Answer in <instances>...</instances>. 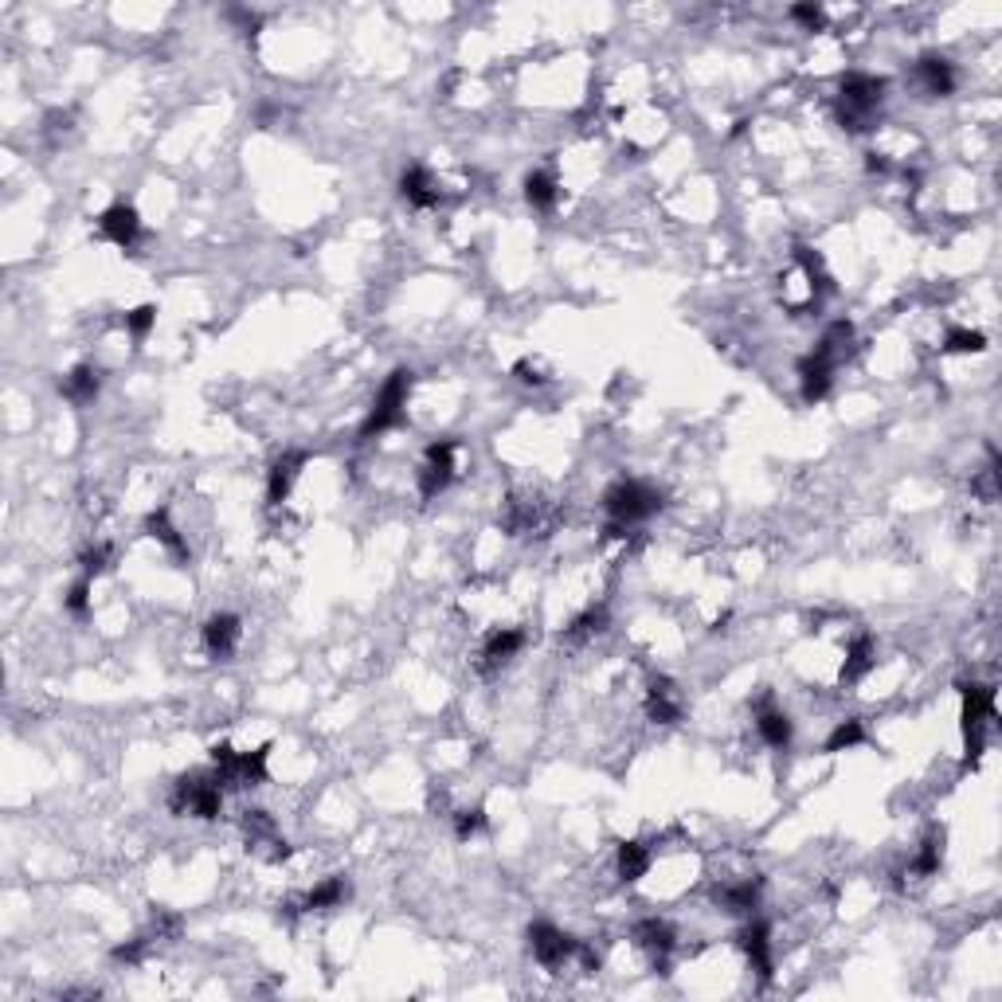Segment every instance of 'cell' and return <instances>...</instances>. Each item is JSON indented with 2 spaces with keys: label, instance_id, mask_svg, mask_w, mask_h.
<instances>
[{
  "label": "cell",
  "instance_id": "6da1fadb",
  "mask_svg": "<svg viewBox=\"0 0 1002 1002\" xmlns=\"http://www.w3.org/2000/svg\"><path fill=\"white\" fill-rule=\"evenodd\" d=\"M881 98H885V79L866 75V71H850L842 79V87H838V118H842V126L854 130V134L869 130L873 118H877Z\"/></svg>",
  "mask_w": 1002,
  "mask_h": 1002
},
{
  "label": "cell",
  "instance_id": "7a4b0ae2",
  "mask_svg": "<svg viewBox=\"0 0 1002 1002\" xmlns=\"http://www.w3.org/2000/svg\"><path fill=\"white\" fill-rule=\"evenodd\" d=\"M603 509H607V517H611V533H619V529H631L638 521L654 517V513L662 509V498H658L650 486L627 478V482H615V486L603 494Z\"/></svg>",
  "mask_w": 1002,
  "mask_h": 1002
},
{
  "label": "cell",
  "instance_id": "3957f363",
  "mask_svg": "<svg viewBox=\"0 0 1002 1002\" xmlns=\"http://www.w3.org/2000/svg\"><path fill=\"white\" fill-rule=\"evenodd\" d=\"M173 811L177 815H196V819H216L224 807V783L216 772H188L173 787Z\"/></svg>",
  "mask_w": 1002,
  "mask_h": 1002
},
{
  "label": "cell",
  "instance_id": "277c9868",
  "mask_svg": "<svg viewBox=\"0 0 1002 1002\" xmlns=\"http://www.w3.org/2000/svg\"><path fill=\"white\" fill-rule=\"evenodd\" d=\"M408 392H411V372L408 368H396V372L384 380V388H380L376 404H372V411H368L365 427H361V439L384 435L388 427H396V423H400V415H404V408H408Z\"/></svg>",
  "mask_w": 1002,
  "mask_h": 1002
},
{
  "label": "cell",
  "instance_id": "5b68a950",
  "mask_svg": "<svg viewBox=\"0 0 1002 1002\" xmlns=\"http://www.w3.org/2000/svg\"><path fill=\"white\" fill-rule=\"evenodd\" d=\"M212 772L220 775L224 787H255L267 779V748H255V752L212 748Z\"/></svg>",
  "mask_w": 1002,
  "mask_h": 1002
},
{
  "label": "cell",
  "instance_id": "8992f818",
  "mask_svg": "<svg viewBox=\"0 0 1002 1002\" xmlns=\"http://www.w3.org/2000/svg\"><path fill=\"white\" fill-rule=\"evenodd\" d=\"M995 721V689L991 685H963V740L967 752H983V729Z\"/></svg>",
  "mask_w": 1002,
  "mask_h": 1002
},
{
  "label": "cell",
  "instance_id": "52a82bcc",
  "mask_svg": "<svg viewBox=\"0 0 1002 1002\" xmlns=\"http://www.w3.org/2000/svg\"><path fill=\"white\" fill-rule=\"evenodd\" d=\"M529 948H533V959L548 967V971H556V967H564L568 959L580 952V944L572 940V936H564L556 924H548V920H537L533 928H529Z\"/></svg>",
  "mask_w": 1002,
  "mask_h": 1002
},
{
  "label": "cell",
  "instance_id": "ba28073f",
  "mask_svg": "<svg viewBox=\"0 0 1002 1002\" xmlns=\"http://www.w3.org/2000/svg\"><path fill=\"white\" fill-rule=\"evenodd\" d=\"M455 478V439H439L427 447L423 470H419V494L423 498H439Z\"/></svg>",
  "mask_w": 1002,
  "mask_h": 1002
},
{
  "label": "cell",
  "instance_id": "9c48e42d",
  "mask_svg": "<svg viewBox=\"0 0 1002 1002\" xmlns=\"http://www.w3.org/2000/svg\"><path fill=\"white\" fill-rule=\"evenodd\" d=\"M98 235L110 239L114 247L130 251L137 243V235H141V220H137V212L130 204H114V208H106V212L98 216Z\"/></svg>",
  "mask_w": 1002,
  "mask_h": 1002
},
{
  "label": "cell",
  "instance_id": "30bf717a",
  "mask_svg": "<svg viewBox=\"0 0 1002 1002\" xmlns=\"http://www.w3.org/2000/svg\"><path fill=\"white\" fill-rule=\"evenodd\" d=\"M740 948H744V956H748V963L756 967L760 979L772 975V932H768L764 920H752V924L740 932Z\"/></svg>",
  "mask_w": 1002,
  "mask_h": 1002
},
{
  "label": "cell",
  "instance_id": "8fae6325",
  "mask_svg": "<svg viewBox=\"0 0 1002 1002\" xmlns=\"http://www.w3.org/2000/svg\"><path fill=\"white\" fill-rule=\"evenodd\" d=\"M799 384H803V400H807V404H819L822 396L830 392V384H834V365L822 357L819 349L799 365Z\"/></svg>",
  "mask_w": 1002,
  "mask_h": 1002
},
{
  "label": "cell",
  "instance_id": "7c38bea8",
  "mask_svg": "<svg viewBox=\"0 0 1002 1002\" xmlns=\"http://www.w3.org/2000/svg\"><path fill=\"white\" fill-rule=\"evenodd\" d=\"M916 79H920V87L928 94H936V98H944V94L956 91V71H952V63L944 59V55H920V63H916Z\"/></svg>",
  "mask_w": 1002,
  "mask_h": 1002
},
{
  "label": "cell",
  "instance_id": "4fadbf2b",
  "mask_svg": "<svg viewBox=\"0 0 1002 1002\" xmlns=\"http://www.w3.org/2000/svg\"><path fill=\"white\" fill-rule=\"evenodd\" d=\"M235 642H239V619L235 615H212L204 623V646L212 658H231L235 654Z\"/></svg>",
  "mask_w": 1002,
  "mask_h": 1002
},
{
  "label": "cell",
  "instance_id": "5bb4252c",
  "mask_svg": "<svg viewBox=\"0 0 1002 1002\" xmlns=\"http://www.w3.org/2000/svg\"><path fill=\"white\" fill-rule=\"evenodd\" d=\"M400 192H404V200L415 204V208H435V204H439V184H435V177H431L423 165H408V169H404Z\"/></svg>",
  "mask_w": 1002,
  "mask_h": 1002
},
{
  "label": "cell",
  "instance_id": "9a60e30c",
  "mask_svg": "<svg viewBox=\"0 0 1002 1002\" xmlns=\"http://www.w3.org/2000/svg\"><path fill=\"white\" fill-rule=\"evenodd\" d=\"M635 940L654 956V963H666V956L674 952V928L666 924V920H658V916H650V920H638L635 924Z\"/></svg>",
  "mask_w": 1002,
  "mask_h": 1002
},
{
  "label": "cell",
  "instance_id": "2e32d148",
  "mask_svg": "<svg viewBox=\"0 0 1002 1002\" xmlns=\"http://www.w3.org/2000/svg\"><path fill=\"white\" fill-rule=\"evenodd\" d=\"M646 713H650L654 721H662V725H674V721L682 717V697H678V689L666 682V678H654V682H650Z\"/></svg>",
  "mask_w": 1002,
  "mask_h": 1002
},
{
  "label": "cell",
  "instance_id": "e0dca14e",
  "mask_svg": "<svg viewBox=\"0 0 1002 1002\" xmlns=\"http://www.w3.org/2000/svg\"><path fill=\"white\" fill-rule=\"evenodd\" d=\"M302 466H306V455H302V451H286V455L271 466V478H267V498H271L274 505L290 494V486H294V478L302 474Z\"/></svg>",
  "mask_w": 1002,
  "mask_h": 1002
},
{
  "label": "cell",
  "instance_id": "ac0fdd59",
  "mask_svg": "<svg viewBox=\"0 0 1002 1002\" xmlns=\"http://www.w3.org/2000/svg\"><path fill=\"white\" fill-rule=\"evenodd\" d=\"M756 729H760L768 748H787L791 744V717L783 709H775L772 701H764L756 709Z\"/></svg>",
  "mask_w": 1002,
  "mask_h": 1002
},
{
  "label": "cell",
  "instance_id": "d6986e66",
  "mask_svg": "<svg viewBox=\"0 0 1002 1002\" xmlns=\"http://www.w3.org/2000/svg\"><path fill=\"white\" fill-rule=\"evenodd\" d=\"M525 646V631H517V627H501L494 635L486 638V650H482V658H486V670H498L505 666L517 650Z\"/></svg>",
  "mask_w": 1002,
  "mask_h": 1002
},
{
  "label": "cell",
  "instance_id": "ffe728a7",
  "mask_svg": "<svg viewBox=\"0 0 1002 1002\" xmlns=\"http://www.w3.org/2000/svg\"><path fill=\"white\" fill-rule=\"evenodd\" d=\"M345 897H349V881H345V877H325L321 885H314V889L302 897V909L306 912L337 909V905H345Z\"/></svg>",
  "mask_w": 1002,
  "mask_h": 1002
},
{
  "label": "cell",
  "instance_id": "44dd1931",
  "mask_svg": "<svg viewBox=\"0 0 1002 1002\" xmlns=\"http://www.w3.org/2000/svg\"><path fill=\"white\" fill-rule=\"evenodd\" d=\"M59 392H63L71 404H91L94 396H98V368L79 365L75 372H67L63 384H59Z\"/></svg>",
  "mask_w": 1002,
  "mask_h": 1002
},
{
  "label": "cell",
  "instance_id": "7402d4cb",
  "mask_svg": "<svg viewBox=\"0 0 1002 1002\" xmlns=\"http://www.w3.org/2000/svg\"><path fill=\"white\" fill-rule=\"evenodd\" d=\"M145 529H149V537H153V541H161V545L169 548L173 556H181V560L188 556V545H184V537L177 533V525L169 521V513H165V509L149 513V517H145Z\"/></svg>",
  "mask_w": 1002,
  "mask_h": 1002
},
{
  "label": "cell",
  "instance_id": "603a6c76",
  "mask_svg": "<svg viewBox=\"0 0 1002 1002\" xmlns=\"http://www.w3.org/2000/svg\"><path fill=\"white\" fill-rule=\"evenodd\" d=\"M873 670V638L862 635L850 642V654H846V666H842V682H858Z\"/></svg>",
  "mask_w": 1002,
  "mask_h": 1002
},
{
  "label": "cell",
  "instance_id": "cb8c5ba5",
  "mask_svg": "<svg viewBox=\"0 0 1002 1002\" xmlns=\"http://www.w3.org/2000/svg\"><path fill=\"white\" fill-rule=\"evenodd\" d=\"M944 862V830H932L924 842H920V854H916V862H912V873H920V877H932L936 869Z\"/></svg>",
  "mask_w": 1002,
  "mask_h": 1002
},
{
  "label": "cell",
  "instance_id": "d4e9b609",
  "mask_svg": "<svg viewBox=\"0 0 1002 1002\" xmlns=\"http://www.w3.org/2000/svg\"><path fill=\"white\" fill-rule=\"evenodd\" d=\"M650 869V850L642 842H623L619 846V877L623 881H638Z\"/></svg>",
  "mask_w": 1002,
  "mask_h": 1002
},
{
  "label": "cell",
  "instance_id": "484cf974",
  "mask_svg": "<svg viewBox=\"0 0 1002 1002\" xmlns=\"http://www.w3.org/2000/svg\"><path fill=\"white\" fill-rule=\"evenodd\" d=\"M525 200H529L537 212H548V208L556 204V181H552L548 173H541V169L529 173V177H525Z\"/></svg>",
  "mask_w": 1002,
  "mask_h": 1002
},
{
  "label": "cell",
  "instance_id": "4316f807",
  "mask_svg": "<svg viewBox=\"0 0 1002 1002\" xmlns=\"http://www.w3.org/2000/svg\"><path fill=\"white\" fill-rule=\"evenodd\" d=\"M756 897H760V893H756V885H752V881L725 885V889L717 893V901H721V905H725L729 912H752V909H756Z\"/></svg>",
  "mask_w": 1002,
  "mask_h": 1002
},
{
  "label": "cell",
  "instance_id": "83f0119b",
  "mask_svg": "<svg viewBox=\"0 0 1002 1002\" xmlns=\"http://www.w3.org/2000/svg\"><path fill=\"white\" fill-rule=\"evenodd\" d=\"M862 740H866L862 721H842L838 729L826 736V752H846V748H854V744H862Z\"/></svg>",
  "mask_w": 1002,
  "mask_h": 1002
},
{
  "label": "cell",
  "instance_id": "f1b7e54d",
  "mask_svg": "<svg viewBox=\"0 0 1002 1002\" xmlns=\"http://www.w3.org/2000/svg\"><path fill=\"white\" fill-rule=\"evenodd\" d=\"M983 333H975V329H952L948 333V341H944V349L948 353H983Z\"/></svg>",
  "mask_w": 1002,
  "mask_h": 1002
},
{
  "label": "cell",
  "instance_id": "f546056e",
  "mask_svg": "<svg viewBox=\"0 0 1002 1002\" xmlns=\"http://www.w3.org/2000/svg\"><path fill=\"white\" fill-rule=\"evenodd\" d=\"M486 830V815L482 811H458L455 815V834L466 842V838H474V834H482Z\"/></svg>",
  "mask_w": 1002,
  "mask_h": 1002
},
{
  "label": "cell",
  "instance_id": "4dcf8cb0",
  "mask_svg": "<svg viewBox=\"0 0 1002 1002\" xmlns=\"http://www.w3.org/2000/svg\"><path fill=\"white\" fill-rule=\"evenodd\" d=\"M87 607H91V576H83V580L67 592V611H71V615H87Z\"/></svg>",
  "mask_w": 1002,
  "mask_h": 1002
},
{
  "label": "cell",
  "instance_id": "1f68e13d",
  "mask_svg": "<svg viewBox=\"0 0 1002 1002\" xmlns=\"http://www.w3.org/2000/svg\"><path fill=\"white\" fill-rule=\"evenodd\" d=\"M153 321H157V310H153V306H141V310H130V314H126V329L141 341V337L153 329Z\"/></svg>",
  "mask_w": 1002,
  "mask_h": 1002
},
{
  "label": "cell",
  "instance_id": "d6a6232c",
  "mask_svg": "<svg viewBox=\"0 0 1002 1002\" xmlns=\"http://www.w3.org/2000/svg\"><path fill=\"white\" fill-rule=\"evenodd\" d=\"M110 568V548L106 545H94L83 552V572L87 576H98V572H106Z\"/></svg>",
  "mask_w": 1002,
  "mask_h": 1002
},
{
  "label": "cell",
  "instance_id": "836d02e7",
  "mask_svg": "<svg viewBox=\"0 0 1002 1002\" xmlns=\"http://www.w3.org/2000/svg\"><path fill=\"white\" fill-rule=\"evenodd\" d=\"M603 623H607V615H603V611H588V615H580V619L572 623V631H568V635L588 638V635H595V631H603Z\"/></svg>",
  "mask_w": 1002,
  "mask_h": 1002
},
{
  "label": "cell",
  "instance_id": "e575fe53",
  "mask_svg": "<svg viewBox=\"0 0 1002 1002\" xmlns=\"http://www.w3.org/2000/svg\"><path fill=\"white\" fill-rule=\"evenodd\" d=\"M791 20H799L807 32H819L822 28V8L819 4H795V8H791Z\"/></svg>",
  "mask_w": 1002,
  "mask_h": 1002
}]
</instances>
